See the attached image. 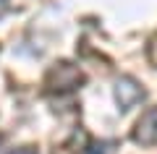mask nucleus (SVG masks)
Listing matches in <instances>:
<instances>
[{
	"instance_id": "obj_1",
	"label": "nucleus",
	"mask_w": 157,
	"mask_h": 154,
	"mask_svg": "<svg viewBox=\"0 0 157 154\" xmlns=\"http://www.w3.org/2000/svg\"><path fill=\"white\" fill-rule=\"evenodd\" d=\"M81 84H84L81 68L73 66V63H68V60H60V63H55V66H50V71H47L45 92H50V94H68V92H73V89H78Z\"/></svg>"
},
{
	"instance_id": "obj_2",
	"label": "nucleus",
	"mask_w": 157,
	"mask_h": 154,
	"mask_svg": "<svg viewBox=\"0 0 157 154\" xmlns=\"http://www.w3.org/2000/svg\"><path fill=\"white\" fill-rule=\"evenodd\" d=\"M144 97H147V92L141 89V84L136 81V78H131V76H121L118 78V84H115V102H118V107H121L123 112H128L131 107H136Z\"/></svg>"
},
{
	"instance_id": "obj_3",
	"label": "nucleus",
	"mask_w": 157,
	"mask_h": 154,
	"mask_svg": "<svg viewBox=\"0 0 157 154\" xmlns=\"http://www.w3.org/2000/svg\"><path fill=\"white\" fill-rule=\"evenodd\" d=\"M134 141L141 146H157V107H149L134 128Z\"/></svg>"
},
{
	"instance_id": "obj_4",
	"label": "nucleus",
	"mask_w": 157,
	"mask_h": 154,
	"mask_svg": "<svg viewBox=\"0 0 157 154\" xmlns=\"http://www.w3.org/2000/svg\"><path fill=\"white\" fill-rule=\"evenodd\" d=\"M118 141H89L86 144V154H115Z\"/></svg>"
},
{
	"instance_id": "obj_5",
	"label": "nucleus",
	"mask_w": 157,
	"mask_h": 154,
	"mask_svg": "<svg viewBox=\"0 0 157 154\" xmlns=\"http://www.w3.org/2000/svg\"><path fill=\"white\" fill-rule=\"evenodd\" d=\"M76 144H78V133L71 138V141H66V144H60V146H55V149H52V154H78Z\"/></svg>"
},
{
	"instance_id": "obj_6",
	"label": "nucleus",
	"mask_w": 157,
	"mask_h": 154,
	"mask_svg": "<svg viewBox=\"0 0 157 154\" xmlns=\"http://www.w3.org/2000/svg\"><path fill=\"white\" fill-rule=\"evenodd\" d=\"M11 154H37V146H18V149H13Z\"/></svg>"
},
{
	"instance_id": "obj_7",
	"label": "nucleus",
	"mask_w": 157,
	"mask_h": 154,
	"mask_svg": "<svg viewBox=\"0 0 157 154\" xmlns=\"http://www.w3.org/2000/svg\"><path fill=\"white\" fill-rule=\"evenodd\" d=\"M8 13V0H0V18Z\"/></svg>"
},
{
	"instance_id": "obj_8",
	"label": "nucleus",
	"mask_w": 157,
	"mask_h": 154,
	"mask_svg": "<svg viewBox=\"0 0 157 154\" xmlns=\"http://www.w3.org/2000/svg\"><path fill=\"white\" fill-rule=\"evenodd\" d=\"M0 144H3V136H0Z\"/></svg>"
}]
</instances>
